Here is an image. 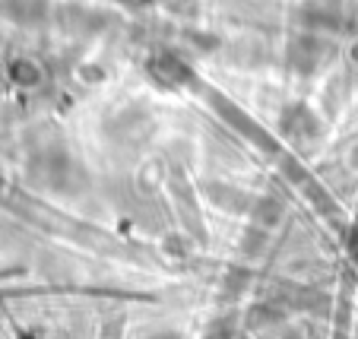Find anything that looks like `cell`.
Instances as JSON below:
<instances>
[{"label": "cell", "mask_w": 358, "mask_h": 339, "mask_svg": "<svg viewBox=\"0 0 358 339\" xmlns=\"http://www.w3.org/2000/svg\"><path fill=\"white\" fill-rule=\"evenodd\" d=\"M266 231H270V229H264V225H257V222H254L248 231H244L241 251H244V254H254V257H257V254L266 247V241H270V235H266Z\"/></svg>", "instance_id": "obj_9"}, {"label": "cell", "mask_w": 358, "mask_h": 339, "mask_svg": "<svg viewBox=\"0 0 358 339\" xmlns=\"http://www.w3.org/2000/svg\"><path fill=\"white\" fill-rule=\"evenodd\" d=\"M213 105H216V111H219V115H222L225 121L231 124V127H238V130H241L244 136H250V140H257L260 146H264V150H276V143H273L270 136L264 134V127H260V124H254V121H250V117L244 115V111L238 108V105L225 102L222 95H213Z\"/></svg>", "instance_id": "obj_3"}, {"label": "cell", "mask_w": 358, "mask_h": 339, "mask_svg": "<svg viewBox=\"0 0 358 339\" xmlns=\"http://www.w3.org/2000/svg\"><path fill=\"white\" fill-rule=\"evenodd\" d=\"M0 184H3V181H0Z\"/></svg>", "instance_id": "obj_15"}, {"label": "cell", "mask_w": 358, "mask_h": 339, "mask_svg": "<svg viewBox=\"0 0 358 339\" xmlns=\"http://www.w3.org/2000/svg\"><path fill=\"white\" fill-rule=\"evenodd\" d=\"M206 197H210L213 206H219V210H229V212H244V210H250V206H254L244 190L229 187V184H219V181L206 184Z\"/></svg>", "instance_id": "obj_5"}, {"label": "cell", "mask_w": 358, "mask_h": 339, "mask_svg": "<svg viewBox=\"0 0 358 339\" xmlns=\"http://www.w3.org/2000/svg\"><path fill=\"white\" fill-rule=\"evenodd\" d=\"M10 76H13L20 86H35L41 80V70L32 61H13L10 64Z\"/></svg>", "instance_id": "obj_11"}, {"label": "cell", "mask_w": 358, "mask_h": 339, "mask_svg": "<svg viewBox=\"0 0 358 339\" xmlns=\"http://www.w3.org/2000/svg\"><path fill=\"white\" fill-rule=\"evenodd\" d=\"M285 301H289L292 308H301V311L317 314V317H327L330 308H333L330 295H324L320 289H304V285H292L289 295H285Z\"/></svg>", "instance_id": "obj_6"}, {"label": "cell", "mask_w": 358, "mask_h": 339, "mask_svg": "<svg viewBox=\"0 0 358 339\" xmlns=\"http://www.w3.org/2000/svg\"><path fill=\"white\" fill-rule=\"evenodd\" d=\"M248 282H250V273L241 270V266H231V270L225 273V292H231V295L244 292V289H248Z\"/></svg>", "instance_id": "obj_12"}, {"label": "cell", "mask_w": 358, "mask_h": 339, "mask_svg": "<svg viewBox=\"0 0 358 339\" xmlns=\"http://www.w3.org/2000/svg\"><path fill=\"white\" fill-rule=\"evenodd\" d=\"M333 51H336V48L314 32L295 35V38L289 41V67L295 70V73H314V70H320L330 61Z\"/></svg>", "instance_id": "obj_1"}, {"label": "cell", "mask_w": 358, "mask_h": 339, "mask_svg": "<svg viewBox=\"0 0 358 339\" xmlns=\"http://www.w3.org/2000/svg\"><path fill=\"white\" fill-rule=\"evenodd\" d=\"M152 339H181V336H178V333H156Z\"/></svg>", "instance_id": "obj_13"}, {"label": "cell", "mask_w": 358, "mask_h": 339, "mask_svg": "<svg viewBox=\"0 0 358 339\" xmlns=\"http://www.w3.org/2000/svg\"><path fill=\"white\" fill-rule=\"evenodd\" d=\"M250 216H254L257 225L273 229V225H279V219H282V203H279L276 197H260V200H254V206H250Z\"/></svg>", "instance_id": "obj_8"}, {"label": "cell", "mask_w": 358, "mask_h": 339, "mask_svg": "<svg viewBox=\"0 0 358 339\" xmlns=\"http://www.w3.org/2000/svg\"><path fill=\"white\" fill-rule=\"evenodd\" d=\"M282 134L292 140H314L320 134V121L308 105H289L282 111Z\"/></svg>", "instance_id": "obj_4"}, {"label": "cell", "mask_w": 358, "mask_h": 339, "mask_svg": "<svg viewBox=\"0 0 358 339\" xmlns=\"http://www.w3.org/2000/svg\"><path fill=\"white\" fill-rule=\"evenodd\" d=\"M279 320H282V308L279 305H257V308H250V314H248L250 326H270V324H279Z\"/></svg>", "instance_id": "obj_10"}, {"label": "cell", "mask_w": 358, "mask_h": 339, "mask_svg": "<svg viewBox=\"0 0 358 339\" xmlns=\"http://www.w3.org/2000/svg\"><path fill=\"white\" fill-rule=\"evenodd\" d=\"M7 13L16 22H41L48 16V0H10Z\"/></svg>", "instance_id": "obj_7"}, {"label": "cell", "mask_w": 358, "mask_h": 339, "mask_svg": "<svg viewBox=\"0 0 358 339\" xmlns=\"http://www.w3.org/2000/svg\"><path fill=\"white\" fill-rule=\"evenodd\" d=\"M149 76L165 89H181V86L194 82V70L178 55H171V51H159V55L149 61Z\"/></svg>", "instance_id": "obj_2"}, {"label": "cell", "mask_w": 358, "mask_h": 339, "mask_svg": "<svg viewBox=\"0 0 358 339\" xmlns=\"http://www.w3.org/2000/svg\"><path fill=\"white\" fill-rule=\"evenodd\" d=\"M121 3H127V7H143V3H149V0H121Z\"/></svg>", "instance_id": "obj_14"}]
</instances>
